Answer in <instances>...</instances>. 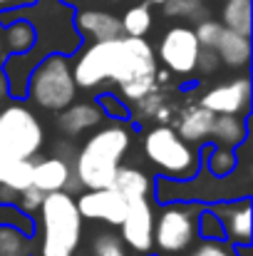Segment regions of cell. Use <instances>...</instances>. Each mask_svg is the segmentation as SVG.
Instances as JSON below:
<instances>
[{
	"instance_id": "1",
	"label": "cell",
	"mask_w": 253,
	"mask_h": 256,
	"mask_svg": "<svg viewBox=\"0 0 253 256\" xmlns=\"http://www.w3.org/2000/svg\"><path fill=\"white\" fill-rule=\"evenodd\" d=\"M157 70V55L144 38L119 35L84 48L72 65V78L82 90H94L102 82H117L119 97L127 104H134L159 85Z\"/></svg>"
},
{
	"instance_id": "2",
	"label": "cell",
	"mask_w": 253,
	"mask_h": 256,
	"mask_svg": "<svg viewBox=\"0 0 253 256\" xmlns=\"http://www.w3.org/2000/svg\"><path fill=\"white\" fill-rule=\"evenodd\" d=\"M129 144H132V130L127 122L114 120L107 127H97V132L89 134V140L82 144V150H77L72 162L80 184L84 189L109 186L117 167L129 152Z\"/></svg>"
},
{
	"instance_id": "3",
	"label": "cell",
	"mask_w": 253,
	"mask_h": 256,
	"mask_svg": "<svg viewBox=\"0 0 253 256\" xmlns=\"http://www.w3.org/2000/svg\"><path fill=\"white\" fill-rule=\"evenodd\" d=\"M37 256H75L82 242V214L67 192H47L40 209Z\"/></svg>"
},
{
	"instance_id": "4",
	"label": "cell",
	"mask_w": 253,
	"mask_h": 256,
	"mask_svg": "<svg viewBox=\"0 0 253 256\" xmlns=\"http://www.w3.org/2000/svg\"><path fill=\"white\" fill-rule=\"evenodd\" d=\"M77 82L72 78V62L67 55H45L37 65H32L27 75L25 94L30 102L45 112H60L77 97Z\"/></svg>"
},
{
	"instance_id": "5",
	"label": "cell",
	"mask_w": 253,
	"mask_h": 256,
	"mask_svg": "<svg viewBox=\"0 0 253 256\" xmlns=\"http://www.w3.org/2000/svg\"><path fill=\"white\" fill-rule=\"evenodd\" d=\"M144 157L157 167L159 176L194 179L201 170V150L186 142L174 127L157 124L144 134Z\"/></svg>"
},
{
	"instance_id": "6",
	"label": "cell",
	"mask_w": 253,
	"mask_h": 256,
	"mask_svg": "<svg viewBox=\"0 0 253 256\" xmlns=\"http://www.w3.org/2000/svg\"><path fill=\"white\" fill-rule=\"evenodd\" d=\"M201 209L204 204L199 202H164L162 204L152 226L157 256H184L191 244H196L199 239L196 222H199Z\"/></svg>"
},
{
	"instance_id": "7",
	"label": "cell",
	"mask_w": 253,
	"mask_h": 256,
	"mask_svg": "<svg viewBox=\"0 0 253 256\" xmlns=\"http://www.w3.org/2000/svg\"><path fill=\"white\" fill-rule=\"evenodd\" d=\"M45 144L42 122L25 104H7L0 110V157L32 160Z\"/></svg>"
},
{
	"instance_id": "8",
	"label": "cell",
	"mask_w": 253,
	"mask_h": 256,
	"mask_svg": "<svg viewBox=\"0 0 253 256\" xmlns=\"http://www.w3.org/2000/svg\"><path fill=\"white\" fill-rule=\"evenodd\" d=\"M199 40L196 32L186 25L169 28L159 42V60L174 78H191L196 72V58H199Z\"/></svg>"
},
{
	"instance_id": "9",
	"label": "cell",
	"mask_w": 253,
	"mask_h": 256,
	"mask_svg": "<svg viewBox=\"0 0 253 256\" xmlns=\"http://www.w3.org/2000/svg\"><path fill=\"white\" fill-rule=\"evenodd\" d=\"M122 242L127 244L132 256H149L154 252V236H152V226H154V209L149 204V199H134L127 206V214L122 219Z\"/></svg>"
},
{
	"instance_id": "10",
	"label": "cell",
	"mask_w": 253,
	"mask_h": 256,
	"mask_svg": "<svg viewBox=\"0 0 253 256\" xmlns=\"http://www.w3.org/2000/svg\"><path fill=\"white\" fill-rule=\"evenodd\" d=\"M75 202H77V209H80L82 219L104 222L109 226H119L124 214H127V206H129V202L122 194H117L114 189H109V186L82 189Z\"/></svg>"
},
{
	"instance_id": "11",
	"label": "cell",
	"mask_w": 253,
	"mask_h": 256,
	"mask_svg": "<svg viewBox=\"0 0 253 256\" xmlns=\"http://www.w3.org/2000/svg\"><path fill=\"white\" fill-rule=\"evenodd\" d=\"M199 104H204L214 114H249L251 80L246 75H241V78H234L229 82L211 87L209 92H204Z\"/></svg>"
},
{
	"instance_id": "12",
	"label": "cell",
	"mask_w": 253,
	"mask_h": 256,
	"mask_svg": "<svg viewBox=\"0 0 253 256\" xmlns=\"http://www.w3.org/2000/svg\"><path fill=\"white\" fill-rule=\"evenodd\" d=\"M209 209L221 219L229 244H234V246L251 244V199L249 196L211 202Z\"/></svg>"
},
{
	"instance_id": "13",
	"label": "cell",
	"mask_w": 253,
	"mask_h": 256,
	"mask_svg": "<svg viewBox=\"0 0 253 256\" xmlns=\"http://www.w3.org/2000/svg\"><path fill=\"white\" fill-rule=\"evenodd\" d=\"M57 130L65 137H77L87 130H94L104 122V112L97 102H70L65 110L57 112Z\"/></svg>"
},
{
	"instance_id": "14",
	"label": "cell",
	"mask_w": 253,
	"mask_h": 256,
	"mask_svg": "<svg viewBox=\"0 0 253 256\" xmlns=\"http://www.w3.org/2000/svg\"><path fill=\"white\" fill-rule=\"evenodd\" d=\"M75 28L80 32V38H87L92 42L97 40H112L124 35L122 32V20L107 10H80L75 18Z\"/></svg>"
},
{
	"instance_id": "15",
	"label": "cell",
	"mask_w": 253,
	"mask_h": 256,
	"mask_svg": "<svg viewBox=\"0 0 253 256\" xmlns=\"http://www.w3.org/2000/svg\"><path fill=\"white\" fill-rule=\"evenodd\" d=\"M214 50H216L221 65H226L229 70H244L251 60V38L224 28Z\"/></svg>"
},
{
	"instance_id": "16",
	"label": "cell",
	"mask_w": 253,
	"mask_h": 256,
	"mask_svg": "<svg viewBox=\"0 0 253 256\" xmlns=\"http://www.w3.org/2000/svg\"><path fill=\"white\" fill-rule=\"evenodd\" d=\"M214 117H216V114H214L211 110H206L204 104L186 107V110L181 112L179 122H176V132H179L186 142H191V144H196V147H199V144L209 142Z\"/></svg>"
},
{
	"instance_id": "17",
	"label": "cell",
	"mask_w": 253,
	"mask_h": 256,
	"mask_svg": "<svg viewBox=\"0 0 253 256\" xmlns=\"http://www.w3.org/2000/svg\"><path fill=\"white\" fill-rule=\"evenodd\" d=\"M152 176L139 167H117L112 182H109V189H114L117 194H122L127 202H134V199H149L152 194Z\"/></svg>"
},
{
	"instance_id": "18",
	"label": "cell",
	"mask_w": 253,
	"mask_h": 256,
	"mask_svg": "<svg viewBox=\"0 0 253 256\" xmlns=\"http://www.w3.org/2000/svg\"><path fill=\"white\" fill-rule=\"evenodd\" d=\"M70 172L72 164L60 160V157H45V160H37L32 162V184L37 189H42L45 194L47 192H65V184L70 179Z\"/></svg>"
},
{
	"instance_id": "19",
	"label": "cell",
	"mask_w": 253,
	"mask_h": 256,
	"mask_svg": "<svg viewBox=\"0 0 253 256\" xmlns=\"http://www.w3.org/2000/svg\"><path fill=\"white\" fill-rule=\"evenodd\" d=\"M209 140L219 147L236 150L249 140V114H216Z\"/></svg>"
},
{
	"instance_id": "20",
	"label": "cell",
	"mask_w": 253,
	"mask_h": 256,
	"mask_svg": "<svg viewBox=\"0 0 253 256\" xmlns=\"http://www.w3.org/2000/svg\"><path fill=\"white\" fill-rule=\"evenodd\" d=\"M5 30H2V48L10 52V55H22V52H27L35 42H37V38H35V25L27 20V18H12V20H7L5 25H2Z\"/></svg>"
},
{
	"instance_id": "21",
	"label": "cell",
	"mask_w": 253,
	"mask_h": 256,
	"mask_svg": "<svg viewBox=\"0 0 253 256\" xmlns=\"http://www.w3.org/2000/svg\"><path fill=\"white\" fill-rule=\"evenodd\" d=\"M221 25L249 35L251 38V28H253V12H251V0H226L224 10H221Z\"/></svg>"
},
{
	"instance_id": "22",
	"label": "cell",
	"mask_w": 253,
	"mask_h": 256,
	"mask_svg": "<svg viewBox=\"0 0 253 256\" xmlns=\"http://www.w3.org/2000/svg\"><path fill=\"white\" fill-rule=\"evenodd\" d=\"M239 164V152L229 147H206L201 150V167L214 176H229Z\"/></svg>"
},
{
	"instance_id": "23",
	"label": "cell",
	"mask_w": 253,
	"mask_h": 256,
	"mask_svg": "<svg viewBox=\"0 0 253 256\" xmlns=\"http://www.w3.org/2000/svg\"><path fill=\"white\" fill-rule=\"evenodd\" d=\"M122 20V32L132 38H144L152 28V5L149 2H134L124 10Z\"/></svg>"
},
{
	"instance_id": "24",
	"label": "cell",
	"mask_w": 253,
	"mask_h": 256,
	"mask_svg": "<svg viewBox=\"0 0 253 256\" xmlns=\"http://www.w3.org/2000/svg\"><path fill=\"white\" fill-rule=\"evenodd\" d=\"M37 246L32 236L17 232L15 226H0V256H35Z\"/></svg>"
},
{
	"instance_id": "25",
	"label": "cell",
	"mask_w": 253,
	"mask_h": 256,
	"mask_svg": "<svg viewBox=\"0 0 253 256\" xmlns=\"http://www.w3.org/2000/svg\"><path fill=\"white\" fill-rule=\"evenodd\" d=\"M2 184L12 186L15 192H22L32 184V160H7L0 176Z\"/></svg>"
},
{
	"instance_id": "26",
	"label": "cell",
	"mask_w": 253,
	"mask_h": 256,
	"mask_svg": "<svg viewBox=\"0 0 253 256\" xmlns=\"http://www.w3.org/2000/svg\"><path fill=\"white\" fill-rule=\"evenodd\" d=\"M89 256H132V254H129L127 244L122 242V236L114 229H107V232H99L92 239Z\"/></svg>"
},
{
	"instance_id": "27",
	"label": "cell",
	"mask_w": 253,
	"mask_h": 256,
	"mask_svg": "<svg viewBox=\"0 0 253 256\" xmlns=\"http://www.w3.org/2000/svg\"><path fill=\"white\" fill-rule=\"evenodd\" d=\"M0 226H15L17 232L27 236H35V229H37L35 216H30L15 204H0Z\"/></svg>"
},
{
	"instance_id": "28",
	"label": "cell",
	"mask_w": 253,
	"mask_h": 256,
	"mask_svg": "<svg viewBox=\"0 0 253 256\" xmlns=\"http://www.w3.org/2000/svg\"><path fill=\"white\" fill-rule=\"evenodd\" d=\"M162 8H164L167 18H184V20H204L206 18L204 0H167Z\"/></svg>"
},
{
	"instance_id": "29",
	"label": "cell",
	"mask_w": 253,
	"mask_h": 256,
	"mask_svg": "<svg viewBox=\"0 0 253 256\" xmlns=\"http://www.w3.org/2000/svg\"><path fill=\"white\" fill-rule=\"evenodd\" d=\"M184 256H236V252L226 239H201L191 244Z\"/></svg>"
},
{
	"instance_id": "30",
	"label": "cell",
	"mask_w": 253,
	"mask_h": 256,
	"mask_svg": "<svg viewBox=\"0 0 253 256\" xmlns=\"http://www.w3.org/2000/svg\"><path fill=\"white\" fill-rule=\"evenodd\" d=\"M97 104L102 107L104 117H112V120H119V122H127L132 117V107L114 92H104L97 97Z\"/></svg>"
},
{
	"instance_id": "31",
	"label": "cell",
	"mask_w": 253,
	"mask_h": 256,
	"mask_svg": "<svg viewBox=\"0 0 253 256\" xmlns=\"http://www.w3.org/2000/svg\"><path fill=\"white\" fill-rule=\"evenodd\" d=\"M196 232H199V236H201V239H226L221 219H219V216H216L209 206H204V209L199 212Z\"/></svg>"
},
{
	"instance_id": "32",
	"label": "cell",
	"mask_w": 253,
	"mask_h": 256,
	"mask_svg": "<svg viewBox=\"0 0 253 256\" xmlns=\"http://www.w3.org/2000/svg\"><path fill=\"white\" fill-rule=\"evenodd\" d=\"M221 30H224V25L219 20L204 18V20H199V25H196L194 32H196V40H199L201 48H214L216 40H219V35H221Z\"/></svg>"
},
{
	"instance_id": "33",
	"label": "cell",
	"mask_w": 253,
	"mask_h": 256,
	"mask_svg": "<svg viewBox=\"0 0 253 256\" xmlns=\"http://www.w3.org/2000/svg\"><path fill=\"white\" fill-rule=\"evenodd\" d=\"M42 199H45V192L37 189L35 184H30V186H25L22 192H17V202H15V204H17L22 212H27L30 216H35V212L40 209Z\"/></svg>"
},
{
	"instance_id": "34",
	"label": "cell",
	"mask_w": 253,
	"mask_h": 256,
	"mask_svg": "<svg viewBox=\"0 0 253 256\" xmlns=\"http://www.w3.org/2000/svg\"><path fill=\"white\" fill-rule=\"evenodd\" d=\"M219 65H221V60H219V55H216L214 48H201V50H199V58H196V72L211 75V72L219 70Z\"/></svg>"
},
{
	"instance_id": "35",
	"label": "cell",
	"mask_w": 253,
	"mask_h": 256,
	"mask_svg": "<svg viewBox=\"0 0 253 256\" xmlns=\"http://www.w3.org/2000/svg\"><path fill=\"white\" fill-rule=\"evenodd\" d=\"M52 154L72 164V162H75L77 150H75V144H72V142H70V137H67V140H57V142H52Z\"/></svg>"
},
{
	"instance_id": "36",
	"label": "cell",
	"mask_w": 253,
	"mask_h": 256,
	"mask_svg": "<svg viewBox=\"0 0 253 256\" xmlns=\"http://www.w3.org/2000/svg\"><path fill=\"white\" fill-rule=\"evenodd\" d=\"M15 202H17V192L0 182V204H15Z\"/></svg>"
},
{
	"instance_id": "37",
	"label": "cell",
	"mask_w": 253,
	"mask_h": 256,
	"mask_svg": "<svg viewBox=\"0 0 253 256\" xmlns=\"http://www.w3.org/2000/svg\"><path fill=\"white\" fill-rule=\"evenodd\" d=\"M7 94H10V87H7V80H5V75H2V70H0V102H2Z\"/></svg>"
},
{
	"instance_id": "38",
	"label": "cell",
	"mask_w": 253,
	"mask_h": 256,
	"mask_svg": "<svg viewBox=\"0 0 253 256\" xmlns=\"http://www.w3.org/2000/svg\"><path fill=\"white\" fill-rule=\"evenodd\" d=\"M234 252H236V256H251V254H253L251 244H241V246H234Z\"/></svg>"
},
{
	"instance_id": "39",
	"label": "cell",
	"mask_w": 253,
	"mask_h": 256,
	"mask_svg": "<svg viewBox=\"0 0 253 256\" xmlns=\"http://www.w3.org/2000/svg\"><path fill=\"white\" fill-rule=\"evenodd\" d=\"M15 2H20V0H0V8H7V5H15Z\"/></svg>"
},
{
	"instance_id": "40",
	"label": "cell",
	"mask_w": 253,
	"mask_h": 256,
	"mask_svg": "<svg viewBox=\"0 0 253 256\" xmlns=\"http://www.w3.org/2000/svg\"><path fill=\"white\" fill-rule=\"evenodd\" d=\"M5 162H7V157H0V176H2V170H5Z\"/></svg>"
},
{
	"instance_id": "41",
	"label": "cell",
	"mask_w": 253,
	"mask_h": 256,
	"mask_svg": "<svg viewBox=\"0 0 253 256\" xmlns=\"http://www.w3.org/2000/svg\"><path fill=\"white\" fill-rule=\"evenodd\" d=\"M147 2H149V5H164L167 0H147Z\"/></svg>"
},
{
	"instance_id": "42",
	"label": "cell",
	"mask_w": 253,
	"mask_h": 256,
	"mask_svg": "<svg viewBox=\"0 0 253 256\" xmlns=\"http://www.w3.org/2000/svg\"><path fill=\"white\" fill-rule=\"evenodd\" d=\"M2 55H5V48H2V38H0V60H2Z\"/></svg>"
},
{
	"instance_id": "43",
	"label": "cell",
	"mask_w": 253,
	"mask_h": 256,
	"mask_svg": "<svg viewBox=\"0 0 253 256\" xmlns=\"http://www.w3.org/2000/svg\"><path fill=\"white\" fill-rule=\"evenodd\" d=\"M109 2H122V0H109Z\"/></svg>"
},
{
	"instance_id": "44",
	"label": "cell",
	"mask_w": 253,
	"mask_h": 256,
	"mask_svg": "<svg viewBox=\"0 0 253 256\" xmlns=\"http://www.w3.org/2000/svg\"><path fill=\"white\" fill-rule=\"evenodd\" d=\"M67 2H75V0H67Z\"/></svg>"
},
{
	"instance_id": "45",
	"label": "cell",
	"mask_w": 253,
	"mask_h": 256,
	"mask_svg": "<svg viewBox=\"0 0 253 256\" xmlns=\"http://www.w3.org/2000/svg\"><path fill=\"white\" fill-rule=\"evenodd\" d=\"M75 256H77V254H75Z\"/></svg>"
}]
</instances>
